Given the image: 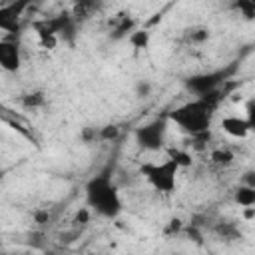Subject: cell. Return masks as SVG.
I'll return each mask as SVG.
<instances>
[{
	"mask_svg": "<svg viewBox=\"0 0 255 255\" xmlns=\"http://www.w3.org/2000/svg\"><path fill=\"white\" fill-rule=\"evenodd\" d=\"M86 197H88V205L94 207L104 217H116L122 209V199H120L118 187L112 183V177L106 173L96 175L88 181Z\"/></svg>",
	"mask_w": 255,
	"mask_h": 255,
	"instance_id": "7a4b0ae2",
	"label": "cell"
},
{
	"mask_svg": "<svg viewBox=\"0 0 255 255\" xmlns=\"http://www.w3.org/2000/svg\"><path fill=\"white\" fill-rule=\"evenodd\" d=\"M118 135H120V128H118V126H106V128H100V139H104V141L116 139Z\"/></svg>",
	"mask_w": 255,
	"mask_h": 255,
	"instance_id": "e0dca14e",
	"label": "cell"
},
{
	"mask_svg": "<svg viewBox=\"0 0 255 255\" xmlns=\"http://www.w3.org/2000/svg\"><path fill=\"white\" fill-rule=\"evenodd\" d=\"M96 6V0H74V18L80 20V18H88L92 14Z\"/></svg>",
	"mask_w": 255,
	"mask_h": 255,
	"instance_id": "8fae6325",
	"label": "cell"
},
{
	"mask_svg": "<svg viewBox=\"0 0 255 255\" xmlns=\"http://www.w3.org/2000/svg\"><path fill=\"white\" fill-rule=\"evenodd\" d=\"M129 44L135 48V50H143V48H147V44H149V32L147 30H133L131 34H129Z\"/></svg>",
	"mask_w": 255,
	"mask_h": 255,
	"instance_id": "7c38bea8",
	"label": "cell"
},
{
	"mask_svg": "<svg viewBox=\"0 0 255 255\" xmlns=\"http://www.w3.org/2000/svg\"><path fill=\"white\" fill-rule=\"evenodd\" d=\"M96 137H100V129H84L82 131V139L84 141H92Z\"/></svg>",
	"mask_w": 255,
	"mask_h": 255,
	"instance_id": "44dd1931",
	"label": "cell"
},
{
	"mask_svg": "<svg viewBox=\"0 0 255 255\" xmlns=\"http://www.w3.org/2000/svg\"><path fill=\"white\" fill-rule=\"evenodd\" d=\"M233 159H235V155H233L231 149L219 147V149H213V151H211V161L217 163V165H223V167H225V165H231Z\"/></svg>",
	"mask_w": 255,
	"mask_h": 255,
	"instance_id": "4fadbf2b",
	"label": "cell"
},
{
	"mask_svg": "<svg viewBox=\"0 0 255 255\" xmlns=\"http://www.w3.org/2000/svg\"><path fill=\"white\" fill-rule=\"evenodd\" d=\"M227 74H229V72H225V70H217V72H209V74L193 76V78H189L187 88H189L195 96H201V94H205V92H211V90L219 88V84L225 82Z\"/></svg>",
	"mask_w": 255,
	"mask_h": 255,
	"instance_id": "8992f818",
	"label": "cell"
},
{
	"mask_svg": "<svg viewBox=\"0 0 255 255\" xmlns=\"http://www.w3.org/2000/svg\"><path fill=\"white\" fill-rule=\"evenodd\" d=\"M22 64L20 56V46L12 40H2L0 42V66L6 72H16Z\"/></svg>",
	"mask_w": 255,
	"mask_h": 255,
	"instance_id": "52a82bcc",
	"label": "cell"
},
{
	"mask_svg": "<svg viewBox=\"0 0 255 255\" xmlns=\"http://www.w3.org/2000/svg\"><path fill=\"white\" fill-rule=\"evenodd\" d=\"M215 231H217L219 235H223L225 239H235V237L239 235L237 227H235V225H231V223H223V225H217V227H215Z\"/></svg>",
	"mask_w": 255,
	"mask_h": 255,
	"instance_id": "2e32d148",
	"label": "cell"
},
{
	"mask_svg": "<svg viewBox=\"0 0 255 255\" xmlns=\"http://www.w3.org/2000/svg\"><path fill=\"white\" fill-rule=\"evenodd\" d=\"M179 165L175 159L171 157H165L161 163H141V175H145V179L149 181V185L155 189V191H161V193H171L177 185V173H179Z\"/></svg>",
	"mask_w": 255,
	"mask_h": 255,
	"instance_id": "3957f363",
	"label": "cell"
},
{
	"mask_svg": "<svg viewBox=\"0 0 255 255\" xmlns=\"http://www.w3.org/2000/svg\"><path fill=\"white\" fill-rule=\"evenodd\" d=\"M235 201L237 205L241 207H247V205H255V187H249V185H239L237 191H235Z\"/></svg>",
	"mask_w": 255,
	"mask_h": 255,
	"instance_id": "9c48e42d",
	"label": "cell"
},
{
	"mask_svg": "<svg viewBox=\"0 0 255 255\" xmlns=\"http://www.w3.org/2000/svg\"><path fill=\"white\" fill-rule=\"evenodd\" d=\"M34 0H12L0 8V28L8 34H16L20 30V20Z\"/></svg>",
	"mask_w": 255,
	"mask_h": 255,
	"instance_id": "5b68a950",
	"label": "cell"
},
{
	"mask_svg": "<svg viewBox=\"0 0 255 255\" xmlns=\"http://www.w3.org/2000/svg\"><path fill=\"white\" fill-rule=\"evenodd\" d=\"M137 90H139V94H147V92H149V86H147V84H139Z\"/></svg>",
	"mask_w": 255,
	"mask_h": 255,
	"instance_id": "d4e9b609",
	"label": "cell"
},
{
	"mask_svg": "<svg viewBox=\"0 0 255 255\" xmlns=\"http://www.w3.org/2000/svg\"><path fill=\"white\" fill-rule=\"evenodd\" d=\"M233 8L239 10L245 20H255V0H235Z\"/></svg>",
	"mask_w": 255,
	"mask_h": 255,
	"instance_id": "5bb4252c",
	"label": "cell"
},
{
	"mask_svg": "<svg viewBox=\"0 0 255 255\" xmlns=\"http://www.w3.org/2000/svg\"><path fill=\"white\" fill-rule=\"evenodd\" d=\"M223 98V92L219 88L205 92L201 96H195L191 102L175 108L173 112H169V120L185 133L195 135L201 131H207L213 120V114L219 106V100Z\"/></svg>",
	"mask_w": 255,
	"mask_h": 255,
	"instance_id": "6da1fadb",
	"label": "cell"
},
{
	"mask_svg": "<svg viewBox=\"0 0 255 255\" xmlns=\"http://www.w3.org/2000/svg\"><path fill=\"white\" fill-rule=\"evenodd\" d=\"M46 104V96L42 92H30L22 96V106L24 108H42Z\"/></svg>",
	"mask_w": 255,
	"mask_h": 255,
	"instance_id": "9a60e30c",
	"label": "cell"
},
{
	"mask_svg": "<svg viewBox=\"0 0 255 255\" xmlns=\"http://www.w3.org/2000/svg\"><path fill=\"white\" fill-rule=\"evenodd\" d=\"M243 185H249V187H255V171H247L241 179Z\"/></svg>",
	"mask_w": 255,
	"mask_h": 255,
	"instance_id": "7402d4cb",
	"label": "cell"
},
{
	"mask_svg": "<svg viewBox=\"0 0 255 255\" xmlns=\"http://www.w3.org/2000/svg\"><path fill=\"white\" fill-rule=\"evenodd\" d=\"M165 153H167V157L175 159V161H177V165H179L181 169H183V167H189V165L193 163L191 153H189V151H185V149H179V147H167V149H165Z\"/></svg>",
	"mask_w": 255,
	"mask_h": 255,
	"instance_id": "30bf717a",
	"label": "cell"
},
{
	"mask_svg": "<svg viewBox=\"0 0 255 255\" xmlns=\"http://www.w3.org/2000/svg\"><path fill=\"white\" fill-rule=\"evenodd\" d=\"M243 219H247V221L255 219V205H247V207H243Z\"/></svg>",
	"mask_w": 255,
	"mask_h": 255,
	"instance_id": "603a6c76",
	"label": "cell"
},
{
	"mask_svg": "<svg viewBox=\"0 0 255 255\" xmlns=\"http://www.w3.org/2000/svg\"><path fill=\"white\" fill-rule=\"evenodd\" d=\"M34 219H36L38 223L48 221V211H38V213H34Z\"/></svg>",
	"mask_w": 255,
	"mask_h": 255,
	"instance_id": "cb8c5ba5",
	"label": "cell"
},
{
	"mask_svg": "<svg viewBox=\"0 0 255 255\" xmlns=\"http://www.w3.org/2000/svg\"><path fill=\"white\" fill-rule=\"evenodd\" d=\"M135 139L147 151L161 149L163 141H165V122L163 120H155L151 124H145V126L137 128L135 129Z\"/></svg>",
	"mask_w": 255,
	"mask_h": 255,
	"instance_id": "277c9868",
	"label": "cell"
},
{
	"mask_svg": "<svg viewBox=\"0 0 255 255\" xmlns=\"http://www.w3.org/2000/svg\"><path fill=\"white\" fill-rule=\"evenodd\" d=\"M221 129L235 137V139H245L251 133V124L247 118H239V116H225L221 120Z\"/></svg>",
	"mask_w": 255,
	"mask_h": 255,
	"instance_id": "ba28073f",
	"label": "cell"
},
{
	"mask_svg": "<svg viewBox=\"0 0 255 255\" xmlns=\"http://www.w3.org/2000/svg\"><path fill=\"white\" fill-rule=\"evenodd\" d=\"M207 38H209V30L207 28H197V30L189 32V42H193V44H201Z\"/></svg>",
	"mask_w": 255,
	"mask_h": 255,
	"instance_id": "ac0fdd59",
	"label": "cell"
},
{
	"mask_svg": "<svg viewBox=\"0 0 255 255\" xmlns=\"http://www.w3.org/2000/svg\"><path fill=\"white\" fill-rule=\"evenodd\" d=\"M90 221V209L88 207H82L78 213H76V223H88Z\"/></svg>",
	"mask_w": 255,
	"mask_h": 255,
	"instance_id": "ffe728a7",
	"label": "cell"
},
{
	"mask_svg": "<svg viewBox=\"0 0 255 255\" xmlns=\"http://www.w3.org/2000/svg\"><path fill=\"white\" fill-rule=\"evenodd\" d=\"M181 227H183V223H181V219H177V217H175V219H171V221H169V225L165 227V233H167V235H173V233H179V231H181Z\"/></svg>",
	"mask_w": 255,
	"mask_h": 255,
	"instance_id": "d6986e66",
	"label": "cell"
},
{
	"mask_svg": "<svg viewBox=\"0 0 255 255\" xmlns=\"http://www.w3.org/2000/svg\"><path fill=\"white\" fill-rule=\"evenodd\" d=\"M251 131H255V122H251Z\"/></svg>",
	"mask_w": 255,
	"mask_h": 255,
	"instance_id": "484cf974",
	"label": "cell"
}]
</instances>
